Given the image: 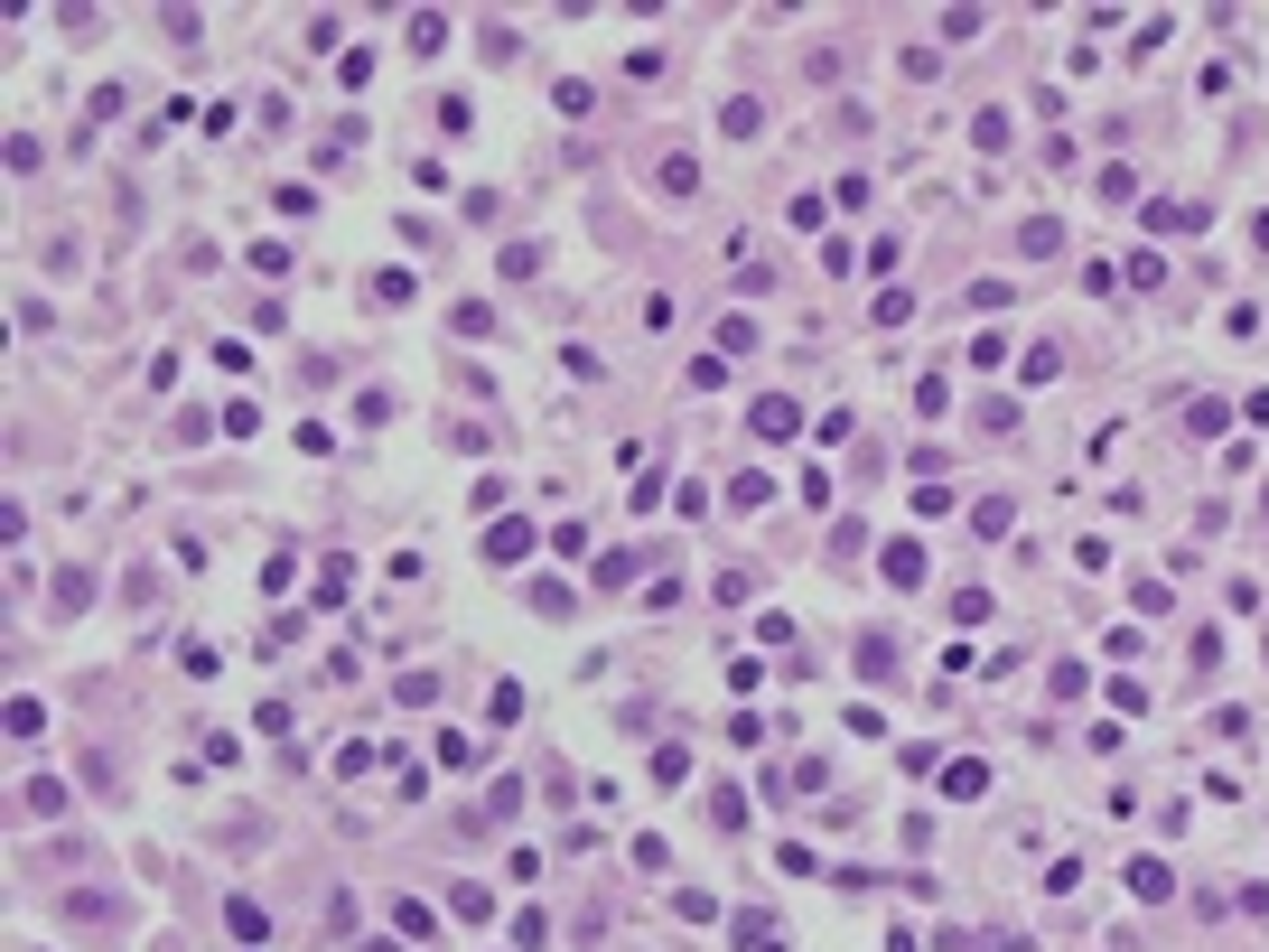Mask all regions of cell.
<instances>
[{
	"label": "cell",
	"instance_id": "13",
	"mask_svg": "<svg viewBox=\"0 0 1269 952\" xmlns=\"http://www.w3.org/2000/svg\"><path fill=\"white\" fill-rule=\"evenodd\" d=\"M710 822H719V832H738V822H747V794L719 785V794H710Z\"/></svg>",
	"mask_w": 1269,
	"mask_h": 952
},
{
	"label": "cell",
	"instance_id": "6",
	"mask_svg": "<svg viewBox=\"0 0 1269 952\" xmlns=\"http://www.w3.org/2000/svg\"><path fill=\"white\" fill-rule=\"evenodd\" d=\"M738 952H785V925L775 915H738Z\"/></svg>",
	"mask_w": 1269,
	"mask_h": 952
},
{
	"label": "cell",
	"instance_id": "17",
	"mask_svg": "<svg viewBox=\"0 0 1269 952\" xmlns=\"http://www.w3.org/2000/svg\"><path fill=\"white\" fill-rule=\"evenodd\" d=\"M551 103H560V113H570V122H579V113H588V103H598V93L579 85V75H560V85H551Z\"/></svg>",
	"mask_w": 1269,
	"mask_h": 952
},
{
	"label": "cell",
	"instance_id": "16",
	"mask_svg": "<svg viewBox=\"0 0 1269 952\" xmlns=\"http://www.w3.org/2000/svg\"><path fill=\"white\" fill-rule=\"evenodd\" d=\"M1130 196H1139V178H1130V168H1102V206L1120 215V206H1130Z\"/></svg>",
	"mask_w": 1269,
	"mask_h": 952
},
{
	"label": "cell",
	"instance_id": "7",
	"mask_svg": "<svg viewBox=\"0 0 1269 952\" xmlns=\"http://www.w3.org/2000/svg\"><path fill=\"white\" fill-rule=\"evenodd\" d=\"M346 588H355V560L337 551V560H327V570H318V607H346Z\"/></svg>",
	"mask_w": 1269,
	"mask_h": 952
},
{
	"label": "cell",
	"instance_id": "5",
	"mask_svg": "<svg viewBox=\"0 0 1269 952\" xmlns=\"http://www.w3.org/2000/svg\"><path fill=\"white\" fill-rule=\"evenodd\" d=\"M943 794H952V803H970V794H990V766H980V757H962V766H943Z\"/></svg>",
	"mask_w": 1269,
	"mask_h": 952
},
{
	"label": "cell",
	"instance_id": "8",
	"mask_svg": "<svg viewBox=\"0 0 1269 952\" xmlns=\"http://www.w3.org/2000/svg\"><path fill=\"white\" fill-rule=\"evenodd\" d=\"M1149 225L1157 233H1204V206H1177V196H1167V206H1149Z\"/></svg>",
	"mask_w": 1269,
	"mask_h": 952
},
{
	"label": "cell",
	"instance_id": "11",
	"mask_svg": "<svg viewBox=\"0 0 1269 952\" xmlns=\"http://www.w3.org/2000/svg\"><path fill=\"white\" fill-rule=\"evenodd\" d=\"M485 720H495V728H513V720H523V682H495V700H485Z\"/></svg>",
	"mask_w": 1269,
	"mask_h": 952
},
{
	"label": "cell",
	"instance_id": "14",
	"mask_svg": "<svg viewBox=\"0 0 1269 952\" xmlns=\"http://www.w3.org/2000/svg\"><path fill=\"white\" fill-rule=\"evenodd\" d=\"M10 738H47V710H38V700H28V691L10 700Z\"/></svg>",
	"mask_w": 1269,
	"mask_h": 952
},
{
	"label": "cell",
	"instance_id": "9",
	"mask_svg": "<svg viewBox=\"0 0 1269 952\" xmlns=\"http://www.w3.org/2000/svg\"><path fill=\"white\" fill-rule=\"evenodd\" d=\"M719 122H728V140H757V131H765V113H757V93H738V103H728V113H719Z\"/></svg>",
	"mask_w": 1269,
	"mask_h": 952
},
{
	"label": "cell",
	"instance_id": "1",
	"mask_svg": "<svg viewBox=\"0 0 1269 952\" xmlns=\"http://www.w3.org/2000/svg\"><path fill=\"white\" fill-rule=\"evenodd\" d=\"M747 430H757L765 448H785L794 430H803V411H794V393H757V402H747Z\"/></svg>",
	"mask_w": 1269,
	"mask_h": 952
},
{
	"label": "cell",
	"instance_id": "15",
	"mask_svg": "<svg viewBox=\"0 0 1269 952\" xmlns=\"http://www.w3.org/2000/svg\"><path fill=\"white\" fill-rule=\"evenodd\" d=\"M290 588H300V560L280 551V560H271V570H262V598H290Z\"/></svg>",
	"mask_w": 1269,
	"mask_h": 952
},
{
	"label": "cell",
	"instance_id": "4",
	"mask_svg": "<svg viewBox=\"0 0 1269 952\" xmlns=\"http://www.w3.org/2000/svg\"><path fill=\"white\" fill-rule=\"evenodd\" d=\"M1167 887H1177V868H1167V860H1130V897H1139V906H1157Z\"/></svg>",
	"mask_w": 1269,
	"mask_h": 952
},
{
	"label": "cell",
	"instance_id": "3",
	"mask_svg": "<svg viewBox=\"0 0 1269 952\" xmlns=\"http://www.w3.org/2000/svg\"><path fill=\"white\" fill-rule=\"evenodd\" d=\"M877 570H887L897 588H915V580H924V542H887V551H877Z\"/></svg>",
	"mask_w": 1269,
	"mask_h": 952
},
{
	"label": "cell",
	"instance_id": "19",
	"mask_svg": "<svg viewBox=\"0 0 1269 952\" xmlns=\"http://www.w3.org/2000/svg\"><path fill=\"white\" fill-rule=\"evenodd\" d=\"M765 495H775V486H765V477H757V467H747V477H738V486H728V505H738V513H757V505H765Z\"/></svg>",
	"mask_w": 1269,
	"mask_h": 952
},
{
	"label": "cell",
	"instance_id": "18",
	"mask_svg": "<svg viewBox=\"0 0 1269 952\" xmlns=\"http://www.w3.org/2000/svg\"><path fill=\"white\" fill-rule=\"evenodd\" d=\"M588 580H598V588H625V580H635V551H607L598 570H588Z\"/></svg>",
	"mask_w": 1269,
	"mask_h": 952
},
{
	"label": "cell",
	"instance_id": "2",
	"mask_svg": "<svg viewBox=\"0 0 1269 952\" xmlns=\"http://www.w3.org/2000/svg\"><path fill=\"white\" fill-rule=\"evenodd\" d=\"M485 560H495V570H505V560H532V523H485Z\"/></svg>",
	"mask_w": 1269,
	"mask_h": 952
},
{
	"label": "cell",
	"instance_id": "10",
	"mask_svg": "<svg viewBox=\"0 0 1269 952\" xmlns=\"http://www.w3.org/2000/svg\"><path fill=\"white\" fill-rule=\"evenodd\" d=\"M411 47H420V56H439V47H448V20H439V10H411Z\"/></svg>",
	"mask_w": 1269,
	"mask_h": 952
},
{
	"label": "cell",
	"instance_id": "12",
	"mask_svg": "<svg viewBox=\"0 0 1269 952\" xmlns=\"http://www.w3.org/2000/svg\"><path fill=\"white\" fill-rule=\"evenodd\" d=\"M1223 420H1232V402H1195V411H1185V430H1195V440H1223Z\"/></svg>",
	"mask_w": 1269,
	"mask_h": 952
},
{
	"label": "cell",
	"instance_id": "20",
	"mask_svg": "<svg viewBox=\"0 0 1269 952\" xmlns=\"http://www.w3.org/2000/svg\"><path fill=\"white\" fill-rule=\"evenodd\" d=\"M887 952H924V943H915V934H897V943H887Z\"/></svg>",
	"mask_w": 1269,
	"mask_h": 952
}]
</instances>
